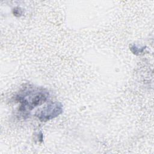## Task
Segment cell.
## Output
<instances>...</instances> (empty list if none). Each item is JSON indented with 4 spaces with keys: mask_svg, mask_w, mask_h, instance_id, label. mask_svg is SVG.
I'll return each instance as SVG.
<instances>
[{
    "mask_svg": "<svg viewBox=\"0 0 154 154\" xmlns=\"http://www.w3.org/2000/svg\"><path fill=\"white\" fill-rule=\"evenodd\" d=\"M49 96V92L45 88L27 85L18 92L14 99L19 103V110L24 114H27L46 102Z\"/></svg>",
    "mask_w": 154,
    "mask_h": 154,
    "instance_id": "obj_1",
    "label": "cell"
},
{
    "mask_svg": "<svg viewBox=\"0 0 154 154\" xmlns=\"http://www.w3.org/2000/svg\"><path fill=\"white\" fill-rule=\"evenodd\" d=\"M63 108L59 102H51L43 108L38 110L35 116L42 122H47L58 117L63 112Z\"/></svg>",
    "mask_w": 154,
    "mask_h": 154,
    "instance_id": "obj_2",
    "label": "cell"
},
{
    "mask_svg": "<svg viewBox=\"0 0 154 154\" xmlns=\"http://www.w3.org/2000/svg\"><path fill=\"white\" fill-rule=\"evenodd\" d=\"M144 49V47H143V48H138V47H137L136 45H132V46L131 47V51H132L134 54H136V55H139V54H140V53H142Z\"/></svg>",
    "mask_w": 154,
    "mask_h": 154,
    "instance_id": "obj_3",
    "label": "cell"
},
{
    "mask_svg": "<svg viewBox=\"0 0 154 154\" xmlns=\"http://www.w3.org/2000/svg\"><path fill=\"white\" fill-rule=\"evenodd\" d=\"M16 11H17V10L15 9V10H14V14L15 15L17 14V13H16ZM17 12H18V14H21V13H20V12H19V10H17Z\"/></svg>",
    "mask_w": 154,
    "mask_h": 154,
    "instance_id": "obj_4",
    "label": "cell"
}]
</instances>
